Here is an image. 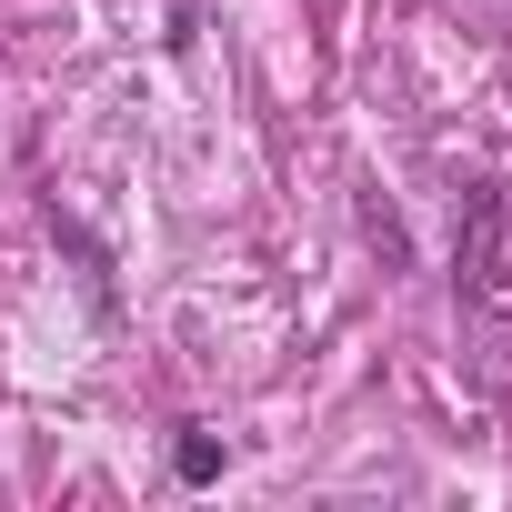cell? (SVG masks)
<instances>
[{"instance_id":"6da1fadb","label":"cell","mask_w":512,"mask_h":512,"mask_svg":"<svg viewBox=\"0 0 512 512\" xmlns=\"http://www.w3.org/2000/svg\"><path fill=\"white\" fill-rule=\"evenodd\" d=\"M502 262H512V201H502V181H462V211H452V282H462V302H492Z\"/></svg>"},{"instance_id":"3957f363","label":"cell","mask_w":512,"mask_h":512,"mask_svg":"<svg viewBox=\"0 0 512 512\" xmlns=\"http://www.w3.org/2000/svg\"><path fill=\"white\" fill-rule=\"evenodd\" d=\"M362 231H372V251H382V262H392V272L412 262V241H402V221H392L382 201H362Z\"/></svg>"},{"instance_id":"7a4b0ae2","label":"cell","mask_w":512,"mask_h":512,"mask_svg":"<svg viewBox=\"0 0 512 512\" xmlns=\"http://www.w3.org/2000/svg\"><path fill=\"white\" fill-rule=\"evenodd\" d=\"M221 462H231L221 432H181V442H171V472H181V482H221Z\"/></svg>"}]
</instances>
